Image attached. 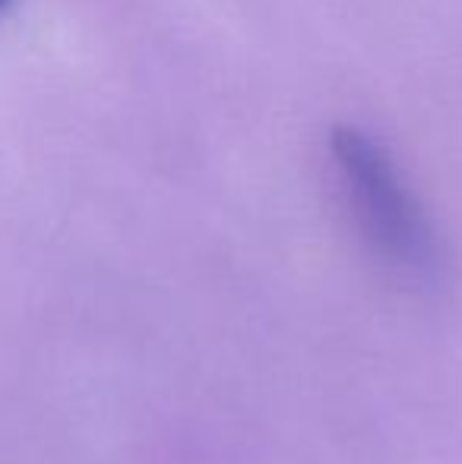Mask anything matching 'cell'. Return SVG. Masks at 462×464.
Listing matches in <instances>:
<instances>
[{
	"instance_id": "obj_1",
	"label": "cell",
	"mask_w": 462,
	"mask_h": 464,
	"mask_svg": "<svg viewBox=\"0 0 462 464\" xmlns=\"http://www.w3.org/2000/svg\"><path fill=\"white\" fill-rule=\"evenodd\" d=\"M336 171L368 244L408 278L428 281L440 272V244L421 202L402 180L393 155L358 127H336L329 140Z\"/></svg>"
},
{
	"instance_id": "obj_2",
	"label": "cell",
	"mask_w": 462,
	"mask_h": 464,
	"mask_svg": "<svg viewBox=\"0 0 462 464\" xmlns=\"http://www.w3.org/2000/svg\"><path fill=\"white\" fill-rule=\"evenodd\" d=\"M0 4H6V0H0Z\"/></svg>"
}]
</instances>
